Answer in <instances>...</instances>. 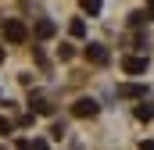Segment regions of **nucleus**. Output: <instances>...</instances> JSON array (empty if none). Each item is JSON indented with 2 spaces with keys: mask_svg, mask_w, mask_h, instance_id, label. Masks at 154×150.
<instances>
[{
  "mask_svg": "<svg viewBox=\"0 0 154 150\" xmlns=\"http://www.w3.org/2000/svg\"><path fill=\"white\" fill-rule=\"evenodd\" d=\"M25 36H29V32H25V25H22L18 18H7V22H4V39H11V43H25Z\"/></svg>",
  "mask_w": 154,
  "mask_h": 150,
  "instance_id": "nucleus-1",
  "label": "nucleus"
},
{
  "mask_svg": "<svg viewBox=\"0 0 154 150\" xmlns=\"http://www.w3.org/2000/svg\"><path fill=\"white\" fill-rule=\"evenodd\" d=\"M97 111H100V104H97L93 97H82V100L72 104V114H75V118H93Z\"/></svg>",
  "mask_w": 154,
  "mask_h": 150,
  "instance_id": "nucleus-2",
  "label": "nucleus"
},
{
  "mask_svg": "<svg viewBox=\"0 0 154 150\" xmlns=\"http://www.w3.org/2000/svg\"><path fill=\"white\" fill-rule=\"evenodd\" d=\"M118 97H122V100H147V86H140V82H122V86H118Z\"/></svg>",
  "mask_w": 154,
  "mask_h": 150,
  "instance_id": "nucleus-3",
  "label": "nucleus"
},
{
  "mask_svg": "<svg viewBox=\"0 0 154 150\" xmlns=\"http://www.w3.org/2000/svg\"><path fill=\"white\" fill-rule=\"evenodd\" d=\"M122 72L125 75H143L147 72V57H122Z\"/></svg>",
  "mask_w": 154,
  "mask_h": 150,
  "instance_id": "nucleus-4",
  "label": "nucleus"
},
{
  "mask_svg": "<svg viewBox=\"0 0 154 150\" xmlns=\"http://www.w3.org/2000/svg\"><path fill=\"white\" fill-rule=\"evenodd\" d=\"M86 61H93V64H104V61H108V46H100V43H90V46H86Z\"/></svg>",
  "mask_w": 154,
  "mask_h": 150,
  "instance_id": "nucleus-5",
  "label": "nucleus"
},
{
  "mask_svg": "<svg viewBox=\"0 0 154 150\" xmlns=\"http://www.w3.org/2000/svg\"><path fill=\"white\" fill-rule=\"evenodd\" d=\"M29 104H32V114H50V111H54V104H50L43 93H32V100H29Z\"/></svg>",
  "mask_w": 154,
  "mask_h": 150,
  "instance_id": "nucleus-6",
  "label": "nucleus"
},
{
  "mask_svg": "<svg viewBox=\"0 0 154 150\" xmlns=\"http://www.w3.org/2000/svg\"><path fill=\"white\" fill-rule=\"evenodd\" d=\"M54 32H57V25H54L50 18H39V22H36V36L39 39H50Z\"/></svg>",
  "mask_w": 154,
  "mask_h": 150,
  "instance_id": "nucleus-7",
  "label": "nucleus"
},
{
  "mask_svg": "<svg viewBox=\"0 0 154 150\" xmlns=\"http://www.w3.org/2000/svg\"><path fill=\"white\" fill-rule=\"evenodd\" d=\"M68 32H72L75 39H82V36H86V22H82V18H75V22L68 25Z\"/></svg>",
  "mask_w": 154,
  "mask_h": 150,
  "instance_id": "nucleus-8",
  "label": "nucleus"
},
{
  "mask_svg": "<svg viewBox=\"0 0 154 150\" xmlns=\"http://www.w3.org/2000/svg\"><path fill=\"white\" fill-rule=\"evenodd\" d=\"M136 118H140V122H151L154 118V104H140V107H136Z\"/></svg>",
  "mask_w": 154,
  "mask_h": 150,
  "instance_id": "nucleus-9",
  "label": "nucleus"
},
{
  "mask_svg": "<svg viewBox=\"0 0 154 150\" xmlns=\"http://www.w3.org/2000/svg\"><path fill=\"white\" fill-rule=\"evenodd\" d=\"M18 150H47V143H43V140H22Z\"/></svg>",
  "mask_w": 154,
  "mask_h": 150,
  "instance_id": "nucleus-10",
  "label": "nucleus"
},
{
  "mask_svg": "<svg viewBox=\"0 0 154 150\" xmlns=\"http://www.w3.org/2000/svg\"><path fill=\"white\" fill-rule=\"evenodd\" d=\"M57 54H61V61H72V57H75V46H72V43H61Z\"/></svg>",
  "mask_w": 154,
  "mask_h": 150,
  "instance_id": "nucleus-11",
  "label": "nucleus"
},
{
  "mask_svg": "<svg viewBox=\"0 0 154 150\" xmlns=\"http://www.w3.org/2000/svg\"><path fill=\"white\" fill-rule=\"evenodd\" d=\"M82 7H86L90 14H97V11H100V0H82Z\"/></svg>",
  "mask_w": 154,
  "mask_h": 150,
  "instance_id": "nucleus-12",
  "label": "nucleus"
},
{
  "mask_svg": "<svg viewBox=\"0 0 154 150\" xmlns=\"http://www.w3.org/2000/svg\"><path fill=\"white\" fill-rule=\"evenodd\" d=\"M129 22H133V25H143V22H147V14H143V11H136V14H129Z\"/></svg>",
  "mask_w": 154,
  "mask_h": 150,
  "instance_id": "nucleus-13",
  "label": "nucleus"
},
{
  "mask_svg": "<svg viewBox=\"0 0 154 150\" xmlns=\"http://www.w3.org/2000/svg\"><path fill=\"white\" fill-rule=\"evenodd\" d=\"M11 129H14V125H11V122H7V118H0V136H7V132H11Z\"/></svg>",
  "mask_w": 154,
  "mask_h": 150,
  "instance_id": "nucleus-14",
  "label": "nucleus"
},
{
  "mask_svg": "<svg viewBox=\"0 0 154 150\" xmlns=\"http://www.w3.org/2000/svg\"><path fill=\"white\" fill-rule=\"evenodd\" d=\"M143 14H147V22H154V0H147V11Z\"/></svg>",
  "mask_w": 154,
  "mask_h": 150,
  "instance_id": "nucleus-15",
  "label": "nucleus"
},
{
  "mask_svg": "<svg viewBox=\"0 0 154 150\" xmlns=\"http://www.w3.org/2000/svg\"><path fill=\"white\" fill-rule=\"evenodd\" d=\"M140 150H154V140H143V143H140Z\"/></svg>",
  "mask_w": 154,
  "mask_h": 150,
  "instance_id": "nucleus-16",
  "label": "nucleus"
},
{
  "mask_svg": "<svg viewBox=\"0 0 154 150\" xmlns=\"http://www.w3.org/2000/svg\"><path fill=\"white\" fill-rule=\"evenodd\" d=\"M0 64H4V50H0Z\"/></svg>",
  "mask_w": 154,
  "mask_h": 150,
  "instance_id": "nucleus-17",
  "label": "nucleus"
}]
</instances>
